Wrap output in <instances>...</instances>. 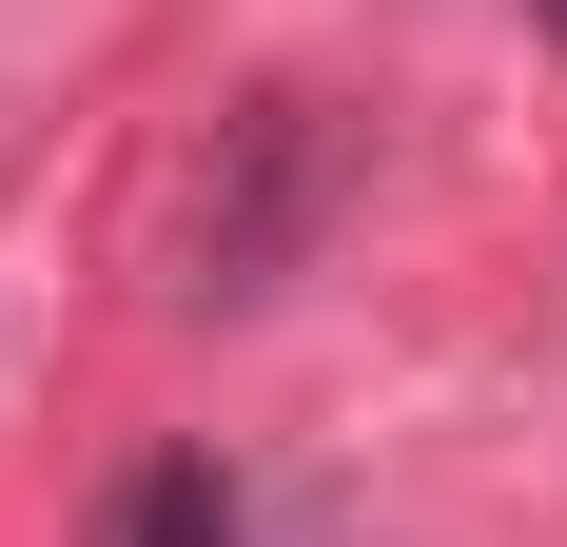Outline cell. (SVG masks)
<instances>
[{
  "label": "cell",
  "mask_w": 567,
  "mask_h": 547,
  "mask_svg": "<svg viewBox=\"0 0 567 547\" xmlns=\"http://www.w3.org/2000/svg\"><path fill=\"white\" fill-rule=\"evenodd\" d=\"M313 99H235V196L196 176V293H255V274L293 255V196H313Z\"/></svg>",
  "instance_id": "1"
},
{
  "label": "cell",
  "mask_w": 567,
  "mask_h": 547,
  "mask_svg": "<svg viewBox=\"0 0 567 547\" xmlns=\"http://www.w3.org/2000/svg\"><path fill=\"white\" fill-rule=\"evenodd\" d=\"M117 547H235V469L216 450H157V469L117 489Z\"/></svg>",
  "instance_id": "2"
},
{
  "label": "cell",
  "mask_w": 567,
  "mask_h": 547,
  "mask_svg": "<svg viewBox=\"0 0 567 547\" xmlns=\"http://www.w3.org/2000/svg\"><path fill=\"white\" fill-rule=\"evenodd\" d=\"M528 20H548V40H567V0H528Z\"/></svg>",
  "instance_id": "3"
}]
</instances>
